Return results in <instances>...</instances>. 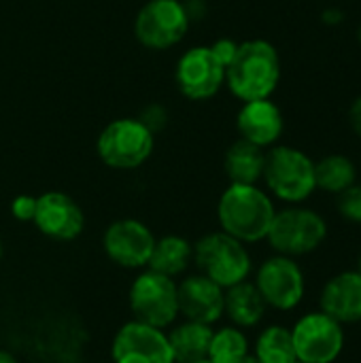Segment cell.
<instances>
[{
	"instance_id": "6da1fadb",
	"label": "cell",
	"mask_w": 361,
	"mask_h": 363,
	"mask_svg": "<svg viewBox=\"0 0 361 363\" xmlns=\"http://www.w3.org/2000/svg\"><path fill=\"white\" fill-rule=\"evenodd\" d=\"M281 81V57L274 45L264 38L245 40L236 47L232 62L226 66V85L243 100L270 98Z\"/></svg>"
},
{
	"instance_id": "7a4b0ae2",
	"label": "cell",
	"mask_w": 361,
	"mask_h": 363,
	"mask_svg": "<svg viewBox=\"0 0 361 363\" xmlns=\"http://www.w3.org/2000/svg\"><path fill=\"white\" fill-rule=\"evenodd\" d=\"M274 213L277 208L272 198L257 185L230 183L217 204L221 232L234 236L245 245L266 240Z\"/></svg>"
},
{
	"instance_id": "3957f363",
	"label": "cell",
	"mask_w": 361,
	"mask_h": 363,
	"mask_svg": "<svg viewBox=\"0 0 361 363\" xmlns=\"http://www.w3.org/2000/svg\"><path fill=\"white\" fill-rule=\"evenodd\" d=\"M262 179L268 191L287 204H300L317 189L315 162L304 151L287 145L272 147L266 153Z\"/></svg>"
},
{
	"instance_id": "277c9868",
	"label": "cell",
	"mask_w": 361,
	"mask_h": 363,
	"mask_svg": "<svg viewBox=\"0 0 361 363\" xmlns=\"http://www.w3.org/2000/svg\"><path fill=\"white\" fill-rule=\"evenodd\" d=\"M328 238L326 219L304 206H289L274 213L272 225L268 230V245L277 255L304 257L315 253Z\"/></svg>"
},
{
	"instance_id": "5b68a950",
	"label": "cell",
	"mask_w": 361,
	"mask_h": 363,
	"mask_svg": "<svg viewBox=\"0 0 361 363\" xmlns=\"http://www.w3.org/2000/svg\"><path fill=\"white\" fill-rule=\"evenodd\" d=\"M194 262L200 274L209 277L223 289L247 281L253 268L245 242L226 232L202 236L194 245Z\"/></svg>"
},
{
	"instance_id": "8992f818",
	"label": "cell",
	"mask_w": 361,
	"mask_h": 363,
	"mask_svg": "<svg viewBox=\"0 0 361 363\" xmlns=\"http://www.w3.org/2000/svg\"><path fill=\"white\" fill-rule=\"evenodd\" d=\"M155 145V134L149 132L140 119L123 117L111 121L98 136V157L115 170H132L143 166Z\"/></svg>"
},
{
	"instance_id": "52a82bcc",
	"label": "cell",
	"mask_w": 361,
	"mask_h": 363,
	"mask_svg": "<svg viewBox=\"0 0 361 363\" xmlns=\"http://www.w3.org/2000/svg\"><path fill=\"white\" fill-rule=\"evenodd\" d=\"M189 30V11L179 0H149L134 19L136 40L153 51L179 45Z\"/></svg>"
},
{
	"instance_id": "ba28073f",
	"label": "cell",
	"mask_w": 361,
	"mask_h": 363,
	"mask_svg": "<svg viewBox=\"0 0 361 363\" xmlns=\"http://www.w3.org/2000/svg\"><path fill=\"white\" fill-rule=\"evenodd\" d=\"M130 308L140 323L157 330L170 328L179 317L177 283L153 270L138 274L130 287Z\"/></svg>"
},
{
	"instance_id": "9c48e42d",
	"label": "cell",
	"mask_w": 361,
	"mask_h": 363,
	"mask_svg": "<svg viewBox=\"0 0 361 363\" xmlns=\"http://www.w3.org/2000/svg\"><path fill=\"white\" fill-rule=\"evenodd\" d=\"M294 349L300 363H334L345 351V330L330 315L306 313L291 328Z\"/></svg>"
},
{
	"instance_id": "30bf717a",
	"label": "cell",
	"mask_w": 361,
	"mask_h": 363,
	"mask_svg": "<svg viewBox=\"0 0 361 363\" xmlns=\"http://www.w3.org/2000/svg\"><path fill=\"white\" fill-rule=\"evenodd\" d=\"M255 287L268 308L287 313L302 304L306 294V277L294 257L272 255L257 268Z\"/></svg>"
},
{
	"instance_id": "8fae6325",
	"label": "cell",
	"mask_w": 361,
	"mask_h": 363,
	"mask_svg": "<svg viewBox=\"0 0 361 363\" xmlns=\"http://www.w3.org/2000/svg\"><path fill=\"white\" fill-rule=\"evenodd\" d=\"M111 355L113 363H174L168 334L136 319L117 330Z\"/></svg>"
},
{
	"instance_id": "7c38bea8",
	"label": "cell",
	"mask_w": 361,
	"mask_h": 363,
	"mask_svg": "<svg viewBox=\"0 0 361 363\" xmlns=\"http://www.w3.org/2000/svg\"><path fill=\"white\" fill-rule=\"evenodd\" d=\"M177 87L189 100H209L226 83V66L211 47H191L177 62Z\"/></svg>"
},
{
	"instance_id": "4fadbf2b",
	"label": "cell",
	"mask_w": 361,
	"mask_h": 363,
	"mask_svg": "<svg viewBox=\"0 0 361 363\" xmlns=\"http://www.w3.org/2000/svg\"><path fill=\"white\" fill-rule=\"evenodd\" d=\"M102 245L109 259L115 262L117 266L143 268L151 257V251L155 247V236L138 219H119L106 228Z\"/></svg>"
},
{
	"instance_id": "5bb4252c",
	"label": "cell",
	"mask_w": 361,
	"mask_h": 363,
	"mask_svg": "<svg viewBox=\"0 0 361 363\" xmlns=\"http://www.w3.org/2000/svg\"><path fill=\"white\" fill-rule=\"evenodd\" d=\"M34 225L53 240H74L85 225L81 206L62 191H47L36 198Z\"/></svg>"
},
{
	"instance_id": "9a60e30c",
	"label": "cell",
	"mask_w": 361,
	"mask_h": 363,
	"mask_svg": "<svg viewBox=\"0 0 361 363\" xmlns=\"http://www.w3.org/2000/svg\"><path fill=\"white\" fill-rule=\"evenodd\" d=\"M179 315L187 321H198L213 325L223 317V296L226 289L219 287L204 274H191L177 285Z\"/></svg>"
},
{
	"instance_id": "2e32d148",
	"label": "cell",
	"mask_w": 361,
	"mask_h": 363,
	"mask_svg": "<svg viewBox=\"0 0 361 363\" xmlns=\"http://www.w3.org/2000/svg\"><path fill=\"white\" fill-rule=\"evenodd\" d=\"M319 311L336 319L340 325L361 321V274L345 270L330 277L319 294Z\"/></svg>"
},
{
	"instance_id": "e0dca14e",
	"label": "cell",
	"mask_w": 361,
	"mask_h": 363,
	"mask_svg": "<svg viewBox=\"0 0 361 363\" xmlns=\"http://www.w3.org/2000/svg\"><path fill=\"white\" fill-rule=\"evenodd\" d=\"M236 128L243 140L266 149L281 138L285 121L281 108L270 98H264L243 104L236 117Z\"/></svg>"
},
{
	"instance_id": "ac0fdd59",
	"label": "cell",
	"mask_w": 361,
	"mask_h": 363,
	"mask_svg": "<svg viewBox=\"0 0 361 363\" xmlns=\"http://www.w3.org/2000/svg\"><path fill=\"white\" fill-rule=\"evenodd\" d=\"M266 311H268V306H266L262 294L257 291L255 283L243 281V283H236L226 289L223 315H228V319L236 328H240V330L255 328L266 317Z\"/></svg>"
},
{
	"instance_id": "d6986e66",
	"label": "cell",
	"mask_w": 361,
	"mask_h": 363,
	"mask_svg": "<svg viewBox=\"0 0 361 363\" xmlns=\"http://www.w3.org/2000/svg\"><path fill=\"white\" fill-rule=\"evenodd\" d=\"M266 151L253 143L238 138L223 157V170L230 183L238 185H257L264 174Z\"/></svg>"
},
{
	"instance_id": "ffe728a7",
	"label": "cell",
	"mask_w": 361,
	"mask_h": 363,
	"mask_svg": "<svg viewBox=\"0 0 361 363\" xmlns=\"http://www.w3.org/2000/svg\"><path fill=\"white\" fill-rule=\"evenodd\" d=\"M213 330L198 321H185L168 334L174 363H191L206 359L211 349Z\"/></svg>"
},
{
	"instance_id": "44dd1931",
	"label": "cell",
	"mask_w": 361,
	"mask_h": 363,
	"mask_svg": "<svg viewBox=\"0 0 361 363\" xmlns=\"http://www.w3.org/2000/svg\"><path fill=\"white\" fill-rule=\"evenodd\" d=\"M191 259H194V245H189V240H185L183 236H164L155 240L147 266L157 274L174 279L187 270Z\"/></svg>"
},
{
	"instance_id": "7402d4cb",
	"label": "cell",
	"mask_w": 361,
	"mask_h": 363,
	"mask_svg": "<svg viewBox=\"0 0 361 363\" xmlns=\"http://www.w3.org/2000/svg\"><path fill=\"white\" fill-rule=\"evenodd\" d=\"M357 181V168L351 157L340 153H330L315 162V183L317 189L326 194H343Z\"/></svg>"
},
{
	"instance_id": "603a6c76",
	"label": "cell",
	"mask_w": 361,
	"mask_h": 363,
	"mask_svg": "<svg viewBox=\"0 0 361 363\" xmlns=\"http://www.w3.org/2000/svg\"><path fill=\"white\" fill-rule=\"evenodd\" d=\"M255 357L262 363H298L291 330L283 325L266 328L255 340Z\"/></svg>"
},
{
	"instance_id": "cb8c5ba5",
	"label": "cell",
	"mask_w": 361,
	"mask_h": 363,
	"mask_svg": "<svg viewBox=\"0 0 361 363\" xmlns=\"http://www.w3.org/2000/svg\"><path fill=\"white\" fill-rule=\"evenodd\" d=\"M249 355V340L236 325L213 332L209 359L213 363H238Z\"/></svg>"
},
{
	"instance_id": "d4e9b609",
	"label": "cell",
	"mask_w": 361,
	"mask_h": 363,
	"mask_svg": "<svg viewBox=\"0 0 361 363\" xmlns=\"http://www.w3.org/2000/svg\"><path fill=\"white\" fill-rule=\"evenodd\" d=\"M338 213L343 219L361 225V185H351L343 194H338Z\"/></svg>"
},
{
	"instance_id": "484cf974",
	"label": "cell",
	"mask_w": 361,
	"mask_h": 363,
	"mask_svg": "<svg viewBox=\"0 0 361 363\" xmlns=\"http://www.w3.org/2000/svg\"><path fill=\"white\" fill-rule=\"evenodd\" d=\"M36 213V198L34 196H17L11 202V215L17 221H32Z\"/></svg>"
},
{
	"instance_id": "4316f807",
	"label": "cell",
	"mask_w": 361,
	"mask_h": 363,
	"mask_svg": "<svg viewBox=\"0 0 361 363\" xmlns=\"http://www.w3.org/2000/svg\"><path fill=\"white\" fill-rule=\"evenodd\" d=\"M140 119V123L149 130V132H160L164 125H166V111L162 108V106H157V104H153V106H149V108H145V113L138 117Z\"/></svg>"
},
{
	"instance_id": "83f0119b",
	"label": "cell",
	"mask_w": 361,
	"mask_h": 363,
	"mask_svg": "<svg viewBox=\"0 0 361 363\" xmlns=\"http://www.w3.org/2000/svg\"><path fill=\"white\" fill-rule=\"evenodd\" d=\"M236 43L234 40H230V38H221V40H217L215 45H211V51L215 53V57L223 64V66H228L230 62H232V57H234V53H236Z\"/></svg>"
},
{
	"instance_id": "f1b7e54d",
	"label": "cell",
	"mask_w": 361,
	"mask_h": 363,
	"mask_svg": "<svg viewBox=\"0 0 361 363\" xmlns=\"http://www.w3.org/2000/svg\"><path fill=\"white\" fill-rule=\"evenodd\" d=\"M349 121H351V128L353 132L361 138V96L351 104V111H349Z\"/></svg>"
},
{
	"instance_id": "f546056e",
	"label": "cell",
	"mask_w": 361,
	"mask_h": 363,
	"mask_svg": "<svg viewBox=\"0 0 361 363\" xmlns=\"http://www.w3.org/2000/svg\"><path fill=\"white\" fill-rule=\"evenodd\" d=\"M321 19H323V23H328V26H338V23H343L345 13H343L340 9H336V6H330V9L323 11Z\"/></svg>"
},
{
	"instance_id": "4dcf8cb0",
	"label": "cell",
	"mask_w": 361,
	"mask_h": 363,
	"mask_svg": "<svg viewBox=\"0 0 361 363\" xmlns=\"http://www.w3.org/2000/svg\"><path fill=\"white\" fill-rule=\"evenodd\" d=\"M0 363H17V359H15L9 351H2V349H0Z\"/></svg>"
},
{
	"instance_id": "1f68e13d",
	"label": "cell",
	"mask_w": 361,
	"mask_h": 363,
	"mask_svg": "<svg viewBox=\"0 0 361 363\" xmlns=\"http://www.w3.org/2000/svg\"><path fill=\"white\" fill-rule=\"evenodd\" d=\"M238 363H262V362H260L255 355H247V357H243V359H240Z\"/></svg>"
},
{
	"instance_id": "d6a6232c",
	"label": "cell",
	"mask_w": 361,
	"mask_h": 363,
	"mask_svg": "<svg viewBox=\"0 0 361 363\" xmlns=\"http://www.w3.org/2000/svg\"><path fill=\"white\" fill-rule=\"evenodd\" d=\"M357 272L361 274V251H360V257H357Z\"/></svg>"
},
{
	"instance_id": "836d02e7",
	"label": "cell",
	"mask_w": 361,
	"mask_h": 363,
	"mask_svg": "<svg viewBox=\"0 0 361 363\" xmlns=\"http://www.w3.org/2000/svg\"><path fill=\"white\" fill-rule=\"evenodd\" d=\"M191 363H213V362H211V359L206 357V359H200V362H191Z\"/></svg>"
},
{
	"instance_id": "e575fe53",
	"label": "cell",
	"mask_w": 361,
	"mask_h": 363,
	"mask_svg": "<svg viewBox=\"0 0 361 363\" xmlns=\"http://www.w3.org/2000/svg\"><path fill=\"white\" fill-rule=\"evenodd\" d=\"M0 259H2V240H0Z\"/></svg>"
},
{
	"instance_id": "d590c367",
	"label": "cell",
	"mask_w": 361,
	"mask_h": 363,
	"mask_svg": "<svg viewBox=\"0 0 361 363\" xmlns=\"http://www.w3.org/2000/svg\"><path fill=\"white\" fill-rule=\"evenodd\" d=\"M357 38H360V43H361V26H360V32H357Z\"/></svg>"
},
{
	"instance_id": "8d00e7d4",
	"label": "cell",
	"mask_w": 361,
	"mask_h": 363,
	"mask_svg": "<svg viewBox=\"0 0 361 363\" xmlns=\"http://www.w3.org/2000/svg\"><path fill=\"white\" fill-rule=\"evenodd\" d=\"M298 363H300V362H298Z\"/></svg>"
}]
</instances>
